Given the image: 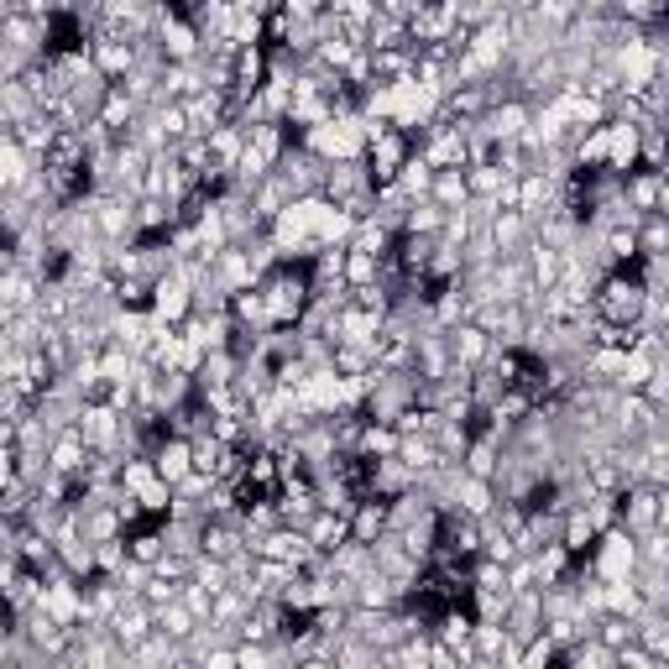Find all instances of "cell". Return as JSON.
<instances>
[{"mask_svg":"<svg viewBox=\"0 0 669 669\" xmlns=\"http://www.w3.org/2000/svg\"><path fill=\"white\" fill-rule=\"evenodd\" d=\"M346 282H350V293H356V288H371V282H382V261L346 246Z\"/></svg>","mask_w":669,"mask_h":669,"instance_id":"cell-36","label":"cell"},{"mask_svg":"<svg viewBox=\"0 0 669 669\" xmlns=\"http://www.w3.org/2000/svg\"><path fill=\"white\" fill-rule=\"evenodd\" d=\"M303 534H309V544H314V549H324V555H335V549H341V544H350V519H341V513H314V519H309V528H303Z\"/></svg>","mask_w":669,"mask_h":669,"instance_id":"cell-20","label":"cell"},{"mask_svg":"<svg viewBox=\"0 0 669 669\" xmlns=\"http://www.w3.org/2000/svg\"><path fill=\"white\" fill-rule=\"evenodd\" d=\"M157 481H163V476H157V466H152L147 455H131L126 466H121V487H126L131 497H142L147 487H157Z\"/></svg>","mask_w":669,"mask_h":669,"instance_id":"cell-35","label":"cell"},{"mask_svg":"<svg viewBox=\"0 0 669 669\" xmlns=\"http://www.w3.org/2000/svg\"><path fill=\"white\" fill-rule=\"evenodd\" d=\"M508 638L519 648L539 644L544 638V591H523V596H513V606H508Z\"/></svg>","mask_w":669,"mask_h":669,"instance_id":"cell-6","label":"cell"},{"mask_svg":"<svg viewBox=\"0 0 669 669\" xmlns=\"http://www.w3.org/2000/svg\"><path fill=\"white\" fill-rule=\"evenodd\" d=\"M623 194L627 204L638 210V215H659V194H665V178L659 174H648V168H638V174L623 183Z\"/></svg>","mask_w":669,"mask_h":669,"instance_id":"cell-22","label":"cell"},{"mask_svg":"<svg viewBox=\"0 0 669 669\" xmlns=\"http://www.w3.org/2000/svg\"><path fill=\"white\" fill-rule=\"evenodd\" d=\"M638 565L669 570V528H648L644 539H638Z\"/></svg>","mask_w":669,"mask_h":669,"instance_id":"cell-40","label":"cell"},{"mask_svg":"<svg viewBox=\"0 0 669 669\" xmlns=\"http://www.w3.org/2000/svg\"><path fill=\"white\" fill-rule=\"evenodd\" d=\"M434 178H439V174H434L430 163H424V157L413 152V157H409V168L398 174V189H403V194H409L413 204H419V199H430V194H434Z\"/></svg>","mask_w":669,"mask_h":669,"instance_id":"cell-28","label":"cell"},{"mask_svg":"<svg viewBox=\"0 0 669 669\" xmlns=\"http://www.w3.org/2000/svg\"><path fill=\"white\" fill-rule=\"evenodd\" d=\"M508 586H513V591H539V565H534V555H519V560L508 565Z\"/></svg>","mask_w":669,"mask_h":669,"instance_id":"cell-44","label":"cell"},{"mask_svg":"<svg viewBox=\"0 0 669 669\" xmlns=\"http://www.w3.org/2000/svg\"><path fill=\"white\" fill-rule=\"evenodd\" d=\"M377 570V555H371V544H341L335 555H330V576H341V581H361Z\"/></svg>","mask_w":669,"mask_h":669,"instance_id":"cell-19","label":"cell"},{"mask_svg":"<svg viewBox=\"0 0 669 669\" xmlns=\"http://www.w3.org/2000/svg\"><path fill=\"white\" fill-rule=\"evenodd\" d=\"M648 377H654V356H644V350H627V367H623V377H617V392H644Z\"/></svg>","mask_w":669,"mask_h":669,"instance_id":"cell-39","label":"cell"},{"mask_svg":"<svg viewBox=\"0 0 669 669\" xmlns=\"http://www.w3.org/2000/svg\"><path fill=\"white\" fill-rule=\"evenodd\" d=\"M644 398L654 403V409H669V350L659 356V361H654V377H648Z\"/></svg>","mask_w":669,"mask_h":669,"instance_id":"cell-45","label":"cell"},{"mask_svg":"<svg viewBox=\"0 0 669 669\" xmlns=\"http://www.w3.org/2000/svg\"><path fill=\"white\" fill-rule=\"evenodd\" d=\"M413 157V136H403V131H382V136H371L367 147V168H371V183L377 189H388V183H398V174L409 168Z\"/></svg>","mask_w":669,"mask_h":669,"instance_id":"cell-3","label":"cell"},{"mask_svg":"<svg viewBox=\"0 0 669 669\" xmlns=\"http://www.w3.org/2000/svg\"><path fill=\"white\" fill-rule=\"evenodd\" d=\"M596 644H606L612 654H623V648L638 644V627L627 623V617H602V623H596Z\"/></svg>","mask_w":669,"mask_h":669,"instance_id":"cell-37","label":"cell"},{"mask_svg":"<svg viewBox=\"0 0 669 669\" xmlns=\"http://www.w3.org/2000/svg\"><path fill=\"white\" fill-rule=\"evenodd\" d=\"M157 633H163V638H174V644L183 648L199 633V617L183 602H174V606H163V612H157Z\"/></svg>","mask_w":669,"mask_h":669,"instance_id":"cell-26","label":"cell"},{"mask_svg":"<svg viewBox=\"0 0 669 669\" xmlns=\"http://www.w3.org/2000/svg\"><path fill=\"white\" fill-rule=\"evenodd\" d=\"M110 633H115V638H121V648H142L152 638V633H157V612H152L147 602H126L121 606V612H115V623H110Z\"/></svg>","mask_w":669,"mask_h":669,"instance_id":"cell-11","label":"cell"},{"mask_svg":"<svg viewBox=\"0 0 669 669\" xmlns=\"http://www.w3.org/2000/svg\"><path fill=\"white\" fill-rule=\"evenodd\" d=\"M398 445H403V434L392 430V424H371L367 419V434H361V455H367V460H392Z\"/></svg>","mask_w":669,"mask_h":669,"instance_id":"cell-30","label":"cell"},{"mask_svg":"<svg viewBox=\"0 0 669 669\" xmlns=\"http://www.w3.org/2000/svg\"><path fill=\"white\" fill-rule=\"evenodd\" d=\"M194 565H199V560H189V555H163V560L152 565V570H157L163 581H194Z\"/></svg>","mask_w":669,"mask_h":669,"instance_id":"cell-46","label":"cell"},{"mask_svg":"<svg viewBox=\"0 0 669 669\" xmlns=\"http://www.w3.org/2000/svg\"><path fill=\"white\" fill-rule=\"evenodd\" d=\"M439 231H445V210L434 199H419L409 210V231L403 236H439Z\"/></svg>","mask_w":669,"mask_h":669,"instance_id":"cell-34","label":"cell"},{"mask_svg":"<svg viewBox=\"0 0 669 669\" xmlns=\"http://www.w3.org/2000/svg\"><path fill=\"white\" fill-rule=\"evenodd\" d=\"M152 466H157V476H163L168 487H183V481L194 476V445H189V439H168L163 450L152 455Z\"/></svg>","mask_w":669,"mask_h":669,"instance_id":"cell-16","label":"cell"},{"mask_svg":"<svg viewBox=\"0 0 669 669\" xmlns=\"http://www.w3.org/2000/svg\"><path fill=\"white\" fill-rule=\"evenodd\" d=\"M450 356L460 371H481L497 356V341L487 330H476V324H460V330H450Z\"/></svg>","mask_w":669,"mask_h":669,"instance_id":"cell-7","label":"cell"},{"mask_svg":"<svg viewBox=\"0 0 669 669\" xmlns=\"http://www.w3.org/2000/svg\"><path fill=\"white\" fill-rule=\"evenodd\" d=\"M502 439H471V450H466V476H476V481H492L497 487V476H502Z\"/></svg>","mask_w":669,"mask_h":669,"instance_id":"cell-21","label":"cell"},{"mask_svg":"<svg viewBox=\"0 0 669 669\" xmlns=\"http://www.w3.org/2000/svg\"><path fill=\"white\" fill-rule=\"evenodd\" d=\"M644 168V136L638 126H623V121H612V147H606V174L617 178H633Z\"/></svg>","mask_w":669,"mask_h":669,"instance_id":"cell-8","label":"cell"},{"mask_svg":"<svg viewBox=\"0 0 669 669\" xmlns=\"http://www.w3.org/2000/svg\"><path fill=\"white\" fill-rule=\"evenodd\" d=\"M591 309H596V320L612 324V330H638V324H644V309H648V288H644V278H638V267L602 278Z\"/></svg>","mask_w":669,"mask_h":669,"instance_id":"cell-1","label":"cell"},{"mask_svg":"<svg viewBox=\"0 0 669 669\" xmlns=\"http://www.w3.org/2000/svg\"><path fill=\"white\" fill-rule=\"evenodd\" d=\"M638 252H644V257H669V220L665 215L638 220Z\"/></svg>","mask_w":669,"mask_h":669,"instance_id":"cell-32","label":"cell"},{"mask_svg":"<svg viewBox=\"0 0 669 669\" xmlns=\"http://www.w3.org/2000/svg\"><path fill=\"white\" fill-rule=\"evenodd\" d=\"M382 314H367V309H356L350 303L346 314H341V346H361V350H377V341H382Z\"/></svg>","mask_w":669,"mask_h":669,"instance_id":"cell-14","label":"cell"},{"mask_svg":"<svg viewBox=\"0 0 669 669\" xmlns=\"http://www.w3.org/2000/svg\"><path fill=\"white\" fill-rule=\"evenodd\" d=\"M659 215L669 220V189H665V194H659Z\"/></svg>","mask_w":669,"mask_h":669,"instance_id":"cell-49","label":"cell"},{"mask_svg":"<svg viewBox=\"0 0 669 669\" xmlns=\"http://www.w3.org/2000/svg\"><path fill=\"white\" fill-rule=\"evenodd\" d=\"M492 241L502 246V252H528V241H534V225H528L519 210H497Z\"/></svg>","mask_w":669,"mask_h":669,"instance_id":"cell-23","label":"cell"},{"mask_svg":"<svg viewBox=\"0 0 669 669\" xmlns=\"http://www.w3.org/2000/svg\"><path fill=\"white\" fill-rule=\"evenodd\" d=\"M194 581L204 586V591H215V596H220V591H231V586H236V581H231V565H225V560H210V555H199Z\"/></svg>","mask_w":669,"mask_h":669,"instance_id":"cell-41","label":"cell"},{"mask_svg":"<svg viewBox=\"0 0 669 669\" xmlns=\"http://www.w3.org/2000/svg\"><path fill=\"white\" fill-rule=\"evenodd\" d=\"M528 126H534V105H523V100H508V105H497L492 115H487V131H492L502 147H508V142H523Z\"/></svg>","mask_w":669,"mask_h":669,"instance_id":"cell-13","label":"cell"},{"mask_svg":"<svg viewBox=\"0 0 669 669\" xmlns=\"http://www.w3.org/2000/svg\"><path fill=\"white\" fill-rule=\"evenodd\" d=\"M434 204L445 210V215H455V210H466L471 204V183H466V168H450V174L434 178Z\"/></svg>","mask_w":669,"mask_h":669,"instance_id":"cell-24","label":"cell"},{"mask_svg":"<svg viewBox=\"0 0 669 669\" xmlns=\"http://www.w3.org/2000/svg\"><path fill=\"white\" fill-rule=\"evenodd\" d=\"M466 183H471V199H492V204H497L508 174H502V168H466Z\"/></svg>","mask_w":669,"mask_h":669,"instance_id":"cell-42","label":"cell"},{"mask_svg":"<svg viewBox=\"0 0 669 669\" xmlns=\"http://www.w3.org/2000/svg\"><path fill=\"white\" fill-rule=\"evenodd\" d=\"M659 487H648V481H633L623 497H617V508H623V523L617 528H627L633 539H644L648 528H659Z\"/></svg>","mask_w":669,"mask_h":669,"instance_id":"cell-4","label":"cell"},{"mask_svg":"<svg viewBox=\"0 0 669 669\" xmlns=\"http://www.w3.org/2000/svg\"><path fill=\"white\" fill-rule=\"evenodd\" d=\"M0 136H11V142H22L37 163H43L47 152H53V142H58V126H53V115H32V121H22V126H11V131H0Z\"/></svg>","mask_w":669,"mask_h":669,"instance_id":"cell-17","label":"cell"},{"mask_svg":"<svg viewBox=\"0 0 669 669\" xmlns=\"http://www.w3.org/2000/svg\"><path fill=\"white\" fill-rule=\"evenodd\" d=\"M382 534H388V502H382V497H361V508L350 513V539L377 544Z\"/></svg>","mask_w":669,"mask_h":669,"instance_id":"cell-18","label":"cell"},{"mask_svg":"<svg viewBox=\"0 0 669 669\" xmlns=\"http://www.w3.org/2000/svg\"><path fill=\"white\" fill-rule=\"evenodd\" d=\"M335 371H341V377H371V371H377V350L335 346Z\"/></svg>","mask_w":669,"mask_h":669,"instance_id":"cell-38","label":"cell"},{"mask_svg":"<svg viewBox=\"0 0 669 669\" xmlns=\"http://www.w3.org/2000/svg\"><path fill=\"white\" fill-rule=\"evenodd\" d=\"M299 669H335V659H309V665H299Z\"/></svg>","mask_w":669,"mask_h":669,"instance_id":"cell-48","label":"cell"},{"mask_svg":"<svg viewBox=\"0 0 669 669\" xmlns=\"http://www.w3.org/2000/svg\"><path fill=\"white\" fill-rule=\"evenodd\" d=\"M131 544V560L142 565H157L163 555H168V539H163V523H147V528H136V534H126Z\"/></svg>","mask_w":669,"mask_h":669,"instance_id":"cell-29","label":"cell"},{"mask_svg":"<svg viewBox=\"0 0 669 669\" xmlns=\"http://www.w3.org/2000/svg\"><path fill=\"white\" fill-rule=\"evenodd\" d=\"M210 278H215L220 293H246V288H257V272H252V261H246V252L241 246H225L215 261H210Z\"/></svg>","mask_w":669,"mask_h":669,"instance_id":"cell-9","label":"cell"},{"mask_svg":"<svg viewBox=\"0 0 669 669\" xmlns=\"http://www.w3.org/2000/svg\"><path fill=\"white\" fill-rule=\"evenodd\" d=\"M94 560H100V576H121V570L131 565V544L126 539L94 544Z\"/></svg>","mask_w":669,"mask_h":669,"instance_id":"cell-43","label":"cell"},{"mask_svg":"<svg viewBox=\"0 0 669 669\" xmlns=\"http://www.w3.org/2000/svg\"><path fill=\"white\" fill-rule=\"evenodd\" d=\"M152 314H157L163 324H174V330H183V324L194 320V288L178 278V272L174 278H163L157 288H152Z\"/></svg>","mask_w":669,"mask_h":669,"instance_id":"cell-5","label":"cell"},{"mask_svg":"<svg viewBox=\"0 0 669 669\" xmlns=\"http://www.w3.org/2000/svg\"><path fill=\"white\" fill-rule=\"evenodd\" d=\"M497 502H502V497H497L492 481H476V476H466V481L455 487V513H466V519L487 523L497 513Z\"/></svg>","mask_w":669,"mask_h":669,"instance_id":"cell-15","label":"cell"},{"mask_svg":"<svg viewBox=\"0 0 669 669\" xmlns=\"http://www.w3.org/2000/svg\"><path fill=\"white\" fill-rule=\"evenodd\" d=\"M508 644H513V638H508V627L502 623H476V633H471V648H476V659H502V654H508Z\"/></svg>","mask_w":669,"mask_h":669,"instance_id":"cell-31","label":"cell"},{"mask_svg":"<svg viewBox=\"0 0 669 669\" xmlns=\"http://www.w3.org/2000/svg\"><path fill=\"white\" fill-rule=\"evenodd\" d=\"M648 606L644 596H638V586H633V576L627 581H606V617H627V623H638Z\"/></svg>","mask_w":669,"mask_h":669,"instance_id":"cell-25","label":"cell"},{"mask_svg":"<svg viewBox=\"0 0 669 669\" xmlns=\"http://www.w3.org/2000/svg\"><path fill=\"white\" fill-rule=\"evenodd\" d=\"M596 539H602V534H596V523L586 519V508H576V513H570V519H565V549H570V555H576V560H586V555H591V549H596Z\"/></svg>","mask_w":669,"mask_h":669,"instance_id":"cell-27","label":"cell"},{"mask_svg":"<svg viewBox=\"0 0 669 669\" xmlns=\"http://www.w3.org/2000/svg\"><path fill=\"white\" fill-rule=\"evenodd\" d=\"M252 596H246V591H236V586H231V591H220L215 596V623H225V627H241L246 623V617H252Z\"/></svg>","mask_w":669,"mask_h":669,"instance_id":"cell-33","label":"cell"},{"mask_svg":"<svg viewBox=\"0 0 669 669\" xmlns=\"http://www.w3.org/2000/svg\"><path fill=\"white\" fill-rule=\"evenodd\" d=\"M43 299V282L26 278V272H0V320H16V314H32Z\"/></svg>","mask_w":669,"mask_h":669,"instance_id":"cell-10","label":"cell"},{"mask_svg":"<svg viewBox=\"0 0 669 669\" xmlns=\"http://www.w3.org/2000/svg\"><path fill=\"white\" fill-rule=\"evenodd\" d=\"M659 528H669V487H665V497H659Z\"/></svg>","mask_w":669,"mask_h":669,"instance_id":"cell-47","label":"cell"},{"mask_svg":"<svg viewBox=\"0 0 669 669\" xmlns=\"http://www.w3.org/2000/svg\"><path fill=\"white\" fill-rule=\"evenodd\" d=\"M586 560H591V576H596V581H627V576L638 570V539H633L627 528H606Z\"/></svg>","mask_w":669,"mask_h":669,"instance_id":"cell-2","label":"cell"},{"mask_svg":"<svg viewBox=\"0 0 669 669\" xmlns=\"http://www.w3.org/2000/svg\"><path fill=\"white\" fill-rule=\"evenodd\" d=\"M43 163L22 147V142H11V136H0V194H22V183L37 174Z\"/></svg>","mask_w":669,"mask_h":669,"instance_id":"cell-12","label":"cell"}]
</instances>
